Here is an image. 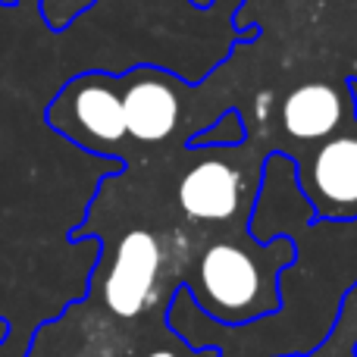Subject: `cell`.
Here are the masks:
<instances>
[{
	"label": "cell",
	"mask_w": 357,
	"mask_h": 357,
	"mask_svg": "<svg viewBox=\"0 0 357 357\" xmlns=\"http://www.w3.org/2000/svg\"><path fill=\"white\" fill-rule=\"evenodd\" d=\"M264 270L251 257V251L232 245V241H216L197 260V282L201 291L195 295L197 310L222 326H245L266 317L279 314L282 301L264 298Z\"/></svg>",
	"instance_id": "cell-1"
},
{
	"label": "cell",
	"mask_w": 357,
	"mask_h": 357,
	"mask_svg": "<svg viewBox=\"0 0 357 357\" xmlns=\"http://www.w3.org/2000/svg\"><path fill=\"white\" fill-rule=\"evenodd\" d=\"M182 85L185 82L178 75L148 66V63L132 66L129 73H119L126 142H135L142 148L167 142L182 119V104H178V88Z\"/></svg>",
	"instance_id": "cell-2"
},
{
	"label": "cell",
	"mask_w": 357,
	"mask_h": 357,
	"mask_svg": "<svg viewBox=\"0 0 357 357\" xmlns=\"http://www.w3.org/2000/svg\"><path fill=\"white\" fill-rule=\"evenodd\" d=\"M304 197L310 201V222L357 220V138L339 135L323 144L314 160V173L298 176Z\"/></svg>",
	"instance_id": "cell-3"
},
{
	"label": "cell",
	"mask_w": 357,
	"mask_h": 357,
	"mask_svg": "<svg viewBox=\"0 0 357 357\" xmlns=\"http://www.w3.org/2000/svg\"><path fill=\"white\" fill-rule=\"evenodd\" d=\"M160 241L148 229H132L116 248V260L110 276L104 279V301L123 320L138 317L154 298V285L160 276Z\"/></svg>",
	"instance_id": "cell-4"
},
{
	"label": "cell",
	"mask_w": 357,
	"mask_h": 357,
	"mask_svg": "<svg viewBox=\"0 0 357 357\" xmlns=\"http://www.w3.org/2000/svg\"><path fill=\"white\" fill-rule=\"evenodd\" d=\"M241 204V173L226 160L210 157L191 167L178 182V207L188 220L226 222Z\"/></svg>",
	"instance_id": "cell-5"
},
{
	"label": "cell",
	"mask_w": 357,
	"mask_h": 357,
	"mask_svg": "<svg viewBox=\"0 0 357 357\" xmlns=\"http://www.w3.org/2000/svg\"><path fill=\"white\" fill-rule=\"evenodd\" d=\"M345 116L342 91L329 82H307L295 88L282 104V126L295 142H320L333 135Z\"/></svg>",
	"instance_id": "cell-6"
},
{
	"label": "cell",
	"mask_w": 357,
	"mask_h": 357,
	"mask_svg": "<svg viewBox=\"0 0 357 357\" xmlns=\"http://www.w3.org/2000/svg\"><path fill=\"white\" fill-rule=\"evenodd\" d=\"M248 135H251V129H248L241 110L238 107H226L207 129L185 138V151H235L245 148Z\"/></svg>",
	"instance_id": "cell-7"
},
{
	"label": "cell",
	"mask_w": 357,
	"mask_h": 357,
	"mask_svg": "<svg viewBox=\"0 0 357 357\" xmlns=\"http://www.w3.org/2000/svg\"><path fill=\"white\" fill-rule=\"evenodd\" d=\"M345 88L351 91V107H354V116H357V75H348V79H345Z\"/></svg>",
	"instance_id": "cell-8"
},
{
	"label": "cell",
	"mask_w": 357,
	"mask_h": 357,
	"mask_svg": "<svg viewBox=\"0 0 357 357\" xmlns=\"http://www.w3.org/2000/svg\"><path fill=\"white\" fill-rule=\"evenodd\" d=\"M191 6H195V10H210V6H213V0H188Z\"/></svg>",
	"instance_id": "cell-9"
},
{
	"label": "cell",
	"mask_w": 357,
	"mask_h": 357,
	"mask_svg": "<svg viewBox=\"0 0 357 357\" xmlns=\"http://www.w3.org/2000/svg\"><path fill=\"white\" fill-rule=\"evenodd\" d=\"M148 357H178L176 351H167V348H163V351H151Z\"/></svg>",
	"instance_id": "cell-10"
}]
</instances>
